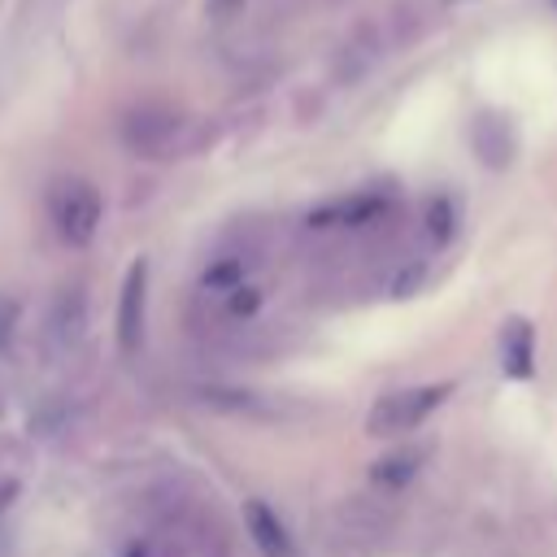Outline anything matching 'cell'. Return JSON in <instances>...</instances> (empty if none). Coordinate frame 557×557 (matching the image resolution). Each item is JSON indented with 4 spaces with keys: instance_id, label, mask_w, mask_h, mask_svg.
Masks as SVG:
<instances>
[{
    "instance_id": "obj_1",
    "label": "cell",
    "mask_w": 557,
    "mask_h": 557,
    "mask_svg": "<svg viewBox=\"0 0 557 557\" xmlns=\"http://www.w3.org/2000/svg\"><path fill=\"white\" fill-rule=\"evenodd\" d=\"M392 535H396L392 509H383L379 500H366V496L339 500L322 527L326 557H383Z\"/></svg>"
},
{
    "instance_id": "obj_2",
    "label": "cell",
    "mask_w": 557,
    "mask_h": 557,
    "mask_svg": "<svg viewBox=\"0 0 557 557\" xmlns=\"http://www.w3.org/2000/svg\"><path fill=\"white\" fill-rule=\"evenodd\" d=\"M448 396H453V383H413V387H396V392H387V396H379V400L370 405L366 431L379 435V440L409 435V431H418Z\"/></svg>"
},
{
    "instance_id": "obj_3",
    "label": "cell",
    "mask_w": 557,
    "mask_h": 557,
    "mask_svg": "<svg viewBox=\"0 0 557 557\" xmlns=\"http://www.w3.org/2000/svg\"><path fill=\"white\" fill-rule=\"evenodd\" d=\"M48 218L57 226V235L70 244V248H87L100 231V218H104V200L100 191L87 183V178H61L52 191H48Z\"/></svg>"
},
{
    "instance_id": "obj_4",
    "label": "cell",
    "mask_w": 557,
    "mask_h": 557,
    "mask_svg": "<svg viewBox=\"0 0 557 557\" xmlns=\"http://www.w3.org/2000/svg\"><path fill=\"white\" fill-rule=\"evenodd\" d=\"M187 135V117L165 109V104H139L122 117V144L135 152V157H174L178 144Z\"/></svg>"
},
{
    "instance_id": "obj_5",
    "label": "cell",
    "mask_w": 557,
    "mask_h": 557,
    "mask_svg": "<svg viewBox=\"0 0 557 557\" xmlns=\"http://www.w3.org/2000/svg\"><path fill=\"white\" fill-rule=\"evenodd\" d=\"M144 309H148V261L135 257L117 292V348L131 352L144 344Z\"/></svg>"
},
{
    "instance_id": "obj_6",
    "label": "cell",
    "mask_w": 557,
    "mask_h": 557,
    "mask_svg": "<svg viewBox=\"0 0 557 557\" xmlns=\"http://www.w3.org/2000/svg\"><path fill=\"white\" fill-rule=\"evenodd\" d=\"M470 148H474V157H479L487 170H505V165L513 161V152H518V139H513L509 117L496 113V109L474 113V122H470Z\"/></svg>"
},
{
    "instance_id": "obj_7",
    "label": "cell",
    "mask_w": 557,
    "mask_h": 557,
    "mask_svg": "<svg viewBox=\"0 0 557 557\" xmlns=\"http://www.w3.org/2000/svg\"><path fill=\"white\" fill-rule=\"evenodd\" d=\"M244 527H248L261 557H292V535L265 500H244Z\"/></svg>"
},
{
    "instance_id": "obj_8",
    "label": "cell",
    "mask_w": 557,
    "mask_h": 557,
    "mask_svg": "<svg viewBox=\"0 0 557 557\" xmlns=\"http://www.w3.org/2000/svg\"><path fill=\"white\" fill-rule=\"evenodd\" d=\"M500 366H505L509 379H531V370H535V331H531V322L513 318L500 331Z\"/></svg>"
},
{
    "instance_id": "obj_9",
    "label": "cell",
    "mask_w": 557,
    "mask_h": 557,
    "mask_svg": "<svg viewBox=\"0 0 557 557\" xmlns=\"http://www.w3.org/2000/svg\"><path fill=\"white\" fill-rule=\"evenodd\" d=\"M379 52H383L379 30H374V26H361V30L344 44V52H339V61H335V78H339V83H357V78L379 61Z\"/></svg>"
},
{
    "instance_id": "obj_10",
    "label": "cell",
    "mask_w": 557,
    "mask_h": 557,
    "mask_svg": "<svg viewBox=\"0 0 557 557\" xmlns=\"http://www.w3.org/2000/svg\"><path fill=\"white\" fill-rule=\"evenodd\" d=\"M418 466H422V448H396V453H387L383 461H374L370 483H374V487H387V492L409 487V479L418 474Z\"/></svg>"
},
{
    "instance_id": "obj_11",
    "label": "cell",
    "mask_w": 557,
    "mask_h": 557,
    "mask_svg": "<svg viewBox=\"0 0 557 557\" xmlns=\"http://www.w3.org/2000/svg\"><path fill=\"white\" fill-rule=\"evenodd\" d=\"M379 209H383V200H379V196H352V200L326 205L322 213H313V222H370Z\"/></svg>"
},
{
    "instance_id": "obj_12",
    "label": "cell",
    "mask_w": 557,
    "mask_h": 557,
    "mask_svg": "<svg viewBox=\"0 0 557 557\" xmlns=\"http://www.w3.org/2000/svg\"><path fill=\"white\" fill-rule=\"evenodd\" d=\"M205 287L209 292H231V287H244V261L239 257H222L205 270Z\"/></svg>"
},
{
    "instance_id": "obj_13",
    "label": "cell",
    "mask_w": 557,
    "mask_h": 557,
    "mask_svg": "<svg viewBox=\"0 0 557 557\" xmlns=\"http://www.w3.org/2000/svg\"><path fill=\"white\" fill-rule=\"evenodd\" d=\"M453 222H457L453 205H448V200H431V209H426V231H431L435 244H448V239H453Z\"/></svg>"
},
{
    "instance_id": "obj_14",
    "label": "cell",
    "mask_w": 557,
    "mask_h": 557,
    "mask_svg": "<svg viewBox=\"0 0 557 557\" xmlns=\"http://www.w3.org/2000/svg\"><path fill=\"white\" fill-rule=\"evenodd\" d=\"M17 318H22L17 300H13V296H0V352L13 344V335H17Z\"/></svg>"
},
{
    "instance_id": "obj_15",
    "label": "cell",
    "mask_w": 557,
    "mask_h": 557,
    "mask_svg": "<svg viewBox=\"0 0 557 557\" xmlns=\"http://www.w3.org/2000/svg\"><path fill=\"white\" fill-rule=\"evenodd\" d=\"M248 9H252V0H205V17L209 22H235Z\"/></svg>"
},
{
    "instance_id": "obj_16",
    "label": "cell",
    "mask_w": 557,
    "mask_h": 557,
    "mask_svg": "<svg viewBox=\"0 0 557 557\" xmlns=\"http://www.w3.org/2000/svg\"><path fill=\"white\" fill-rule=\"evenodd\" d=\"M252 309H257V292H239V296H235V313L244 318V313H252Z\"/></svg>"
},
{
    "instance_id": "obj_17",
    "label": "cell",
    "mask_w": 557,
    "mask_h": 557,
    "mask_svg": "<svg viewBox=\"0 0 557 557\" xmlns=\"http://www.w3.org/2000/svg\"><path fill=\"white\" fill-rule=\"evenodd\" d=\"M13 496H17V483L13 479H0V513L13 505Z\"/></svg>"
},
{
    "instance_id": "obj_18",
    "label": "cell",
    "mask_w": 557,
    "mask_h": 557,
    "mask_svg": "<svg viewBox=\"0 0 557 557\" xmlns=\"http://www.w3.org/2000/svg\"><path fill=\"white\" fill-rule=\"evenodd\" d=\"M448 4H461V0H448Z\"/></svg>"
},
{
    "instance_id": "obj_19",
    "label": "cell",
    "mask_w": 557,
    "mask_h": 557,
    "mask_svg": "<svg viewBox=\"0 0 557 557\" xmlns=\"http://www.w3.org/2000/svg\"><path fill=\"white\" fill-rule=\"evenodd\" d=\"M548 4H553V9H557V0H548Z\"/></svg>"
}]
</instances>
